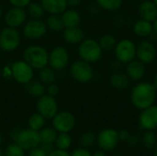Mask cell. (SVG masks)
<instances>
[{
  "instance_id": "cell-1",
  "label": "cell",
  "mask_w": 157,
  "mask_h": 156,
  "mask_svg": "<svg viewBox=\"0 0 157 156\" xmlns=\"http://www.w3.org/2000/svg\"><path fill=\"white\" fill-rule=\"evenodd\" d=\"M156 96L157 89L154 84L140 82L132 89L131 102L134 108L143 110L155 104Z\"/></svg>"
},
{
  "instance_id": "cell-2",
  "label": "cell",
  "mask_w": 157,
  "mask_h": 156,
  "mask_svg": "<svg viewBox=\"0 0 157 156\" xmlns=\"http://www.w3.org/2000/svg\"><path fill=\"white\" fill-rule=\"evenodd\" d=\"M49 51L40 45H29L23 51V60L34 70H40L48 65Z\"/></svg>"
},
{
  "instance_id": "cell-3",
  "label": "cell",
  "mask_w": 157,
  "mask_h": 156,
  "mask_svg": "<svg viewBox=\"0 0 157 156\" xmlns=\"http://www.w3.org/2000/svg\"><path fill=\"white\" fill-rule=\"evenodd\" d=\"M11 139L18 144L22 149L25 151H29L35 147L40 145L39 131H33L29 128L19 130V129H13L10 133Z\"/></svg>"
},
{
  "instance_id": "cell-4",
  "label": "cell",
  "mask_w": 157,
  "mask_h": 156,
  "mask_svg": "<svg viewBox=\"0 0 157 156\" xmlns=\"http://www.w3.org/2000/svg\"><path fill=\"white\" fill-rule=\"evenodd\" d=\"M77 52L81 60L88 63H95L101 59L103 50L96 40L85 39L78 44Z\"/></svg>"
},
{
  "instance_id": "cell-5",
  "label": "cell",
  "mask_w": 157,
  "mask_h": 156,
  "mask_svg": "<svg viewBox=\"0 0 157 156\" xmlns=\"http://www.w3.org/2000/svg\"><path fill=\"white\" fill-rule=\"evenodd\" d=\"M69 73L71 77L78 83L86 84L94 77V70L91 63L83 60H77L70 65Z\"/></svg>"
},
{
  "instance_id": "cell-6",
  "label": "cell",
  "mask_w": 157,
  "mask_h": 156,
  "mask_svg": "<svg viewBox=\"0 0 157 156\" xmlns=\"http://www.w3.org/2000/svg\"><path fill=\"white\" fill-rule=\"evenodd\" d=\"M21 42V35L16 28L6 27L0 32L1 51L10 52L17 50Z\"/></svg>"
},
{
  "instance_id": "cell-7",
  "label": "cell",
  "mask_w": 157,
  "mask_h": 156,
  "mask_svg": "<svg viewBox=\"0 0 157 156\" xmlns=\"http://www.w3.org/2000/svg\"><path fill=\"white\" fill-rule=\"evenodd\" d=\"M11 75L16 82L21 85H26L34 76V69L24 60L14 62L11 66Z\"/></svg>"
},
{
  "instance_id": "cell-8",
  "label": "cell",
  "mask_w": 157,
  "mask_h": 156,
  "mask_svg": "<svg viewBox=\"0 0 157 156\" xmlns=\"http://www.w3.org/2000/svg\"><path fill=\"white\" fill-rule=\"evenodd\" d=\"M70 61L68 50L63 46H56L49 52L48 65L54 71L64 70Z\"/></svg>"
},
{
  "instance_id": "cell-9",
  "label": "cell",
  "mask_w": 157,
  "mask_h": 156,
  "mask_svg": "<svg viewBox=\"0 0 157 156\" xmlns=\"http://www.w3.org/2000/svg\"><path fill=\"white\" fill-rule=\"evenodd\" d=\"M114 51L116 59L122 63H128L136 58V45L132 40L128 39L117 42Z\"/></svg>"
},
{
  "instance_id": "cell-10",
  "label": "cell",
  "mask_w": 157,
  "mask_h": 156,
  "mask_svg": "<svg viewBox=\"0 0 157 156\" xmlns=\"http://www.w3.org/2000/svg\"><path fill=\"white\" fill-rule=\"evenodd\" d=\"M36 110L45 120H52L59 111L55 97L49 96L46 93L38 97L36 103Z\"/></svg>"
},
{
  "instance_id": "cell-11",
  "label": "cell",
  "mask_w": 157,
  "mask_h": 156,
  "mask_svg": "<svg viewBox=\"0 0 157 156\" xmlns=\"http://www.w3.org/2000/svg\"><path fill=\"white\" fill-rule=\"evenodd\" d=\"M52 123L58 133H69L75 126V118L70 111H58L52 119Z\"/></svg>"
},
{
  "instance_id": "cell-12",
  "label": "cell",
  "mask_w": 157,
  "mask_h": 156,
  "mask_svg": "<svg viewBox=\"0 0 157 156\" xmlns=\"http://www.w3.org/2000/svg\"><path fill=\"white\" fill-rule=\"evenodd\" d=\"M120 142L119 131L111 128L103 129L97 135V143L98 147L105 152L114 150Z\"/></svg>"
},
{
  "instance_id": "cell-13",
  "label": "cell",
  "mask_w": 157,
  "mask_h": 156,
  "mask_svg": "<svg viewBox=\"0 0 157 156\" xmlns=\"http://www.w3.org/2000/svg\"><path fill=\"white\" fill-rule=\"evenodd\" d=\"M48 29L45 24V21L41 19H33L30 18L29 20L26 21L23 25L22 32L24 37L29 40H40L47 33Z\"/></svg>"
},
{
  "instance_id": "cell-14",
  "label": "cell",
  "mask_w": 157,
  "mask_h": 156,
  "mask_svg": "<svg viewBox=\"0 0 157 156\" xmlns=\"http://www.w3.org/2000/svg\"><path fill=\"white\" fill-rule=\"evenodd\" d=\"M27 17L28 15L26 9L17 6H12L3 15L4 23L7 27L16 29L24 25V23L27 21Z\"/></svg>"
},
{
  "instance_id": "cell-15",
  "label": "cell",
  "mask_w": 157,
  "mask_h": 156,
  "mask_svg": "<svg viewBox=\"0 0 157 156\" xmlns=\"http://www.w3.org/2000/svg\"><path fill=\"white\" fill-rule=\"evenodd\" d=\"M139 124L144 131L157 129V106L155 104L143 109L139 116Z\"/></svg>"
},
{
  "instance_id": "cell-16",
  "label": "cell",
  "mask_w": 157,
  "mask_h": 156,
  "mask_svg": "<svg viewBox=\"0 0 157 156\" xmlns=\"http://www.w3.org/2000/svg\"><path fill=\"white\" fill-rule=\"evenodd\" d=\"M136 57L144 63H151L156 57V48L153 42L143 40L136 46Z\"/></svg>"
},
{
  "instance_id": "cell-17",
  "label": "cell",
  "mask_w": 157,
  "mask_h": 156,
  "mask_svg": "<svg viewBox=\"0 0 157 156\" xmlns=\"http://www.w3.org/2000/svg\"><path fill=\"white\" fill-rule=\"evenodd\" d=\"M126 74L132 81H141L146 73L145 63L137 60H132L126 65Z\"/></svg>"
},
{
  "instance_id": "cell-18",
  "label": "cell",
  "mask_w": 157,
  "mask_h": 156,
  "mask_svg": "<svg viewBox=\"0 0 157 156\" xmlns=\"http://www.w3.org/2000/svg\"><path fill=\"white\" fill-rule=\"evenodd\" d=\"M63 38L65 42L72 45H77L85 40L86 34L79 26L65 28L63 30Z\"/></svg>"
},
{
  "instance_id": "cell-19",
  "label": "cell",
  "mask_w": 157,
  "mask_h": 156,
  "mask_svg": "<svg viewBox=\"0 0 157 156\" xmlns=\"http://www.w3.org/2000/svg\"><path fill=\"white\" fill-rule=\"evenodd\" d=\"M139 15L142 19L154 22L157 18V6L154 1L145 0L139 6Z\"/></svg>"
},
{
  "instance_id": "cell-20",
  "label": "cell",
  "mask_w": 157,
  "mask_h": 156,
  "mask_svg": "<svg viewBox=\"0 0 157 156\" xmlns=\"http://www.w3.org/2000/svg\"><path fill=\"white\" fill-rule=\"evenodd\" d=\"M40 4L50 15H61L68 7L66 0H40Z\"/></svg>"
},
{
  "instance_id": "cell-21",
  "label": "cell",
  "mask_w": 157,
  "mask_h": 156,
  "mask_svg": "<svg viewBox=\"0 0 157 156\" xmlns=\"http://www.w3.org/2000/svg\"><path fill=\"white\" fill-rule=\"evenodd\" d=\"M64 29L65 28H72V27H77L81 23V15L80 13L72 8H66L62 14H61Z\"/></svg>"
},
{
  "instance_id": "cell-22",
  "label": "cell",
  "mask_w": 157,
  "mask_h": 156,
  "mask_svg": "<svg viewBox=\"0 0 157 156\" xmlns=\"http://www.w3.org/2000/svg\"><path fill=\"white\" fill-rule=\"evenodd\" d=\"M133 32L136 36L141 38H145L150 36L154 32L153 24L144 19L137 20L133 25Z\"/></svg>"
},
{
  "instance_id": "cell-23",
  "label": "cell",
  "mask_w": 157,
  "mask_h": 156,
  "mask_svg": "<svg viewBox=\"0 0 157 156\" xmlns=\"http://www.w3.org/2000/svg\"><path fill=\"white\" fill-rule=\"evenodd\" d=\"M110 85L117 90H125L130 85V78L123 72H116L110 76Z\"/></svg>"
},
{
  "instance_id": "cell-24",
  "label": "cell",
  "mask_w": 157,
  "mask_h": 156,
  "mask_svg": "<svg viewBox=\"0 0 157 156\" xmlns=\"http://www.w3.org/2000/svg\"><path fill=\"white\" fill-rule=\"evenodd\" d=\"M25 86L26 92L33 97H40L46 93V86L40 81V80H30Z\"/></svg>"
},
{
  "instance_id": "cell-25",
  "label": "cell",
  "mask_w": 157,
  "mask_h": 156,
  "mask_svg": "<svg viewBox=\"0 0 157 156\" xmlns=\"http://www.w3.org/2000/svg\"><path fill=\"white\" fill-rule=\"evenodd\" d=\"M58 132L52 127H44L39 131L40 144H54Z\"/></svg>"
},
{
  "instance_id": "cell-26",
  "label": "cell",
  "mask_w": 157,
  "mask_h": 156,
  "mask_svg": "<svg viewBox=\"0 0 157 156\" xmlns=\"http://www.w3.org/2000/svg\"><path fill=\"white\" fill-rule=\"evenodd\" d=\"M45 24L47 29L52 32H59L64 29V25L61 15H50L45 20Z\"/></svg>"
},
{
  "instance_id": "cell-27",
  "label": "cell",
  "mask_w": 157,
  "mask_h": 156,
  "mask_svg": "<svg viewBox=\"0 0 157 156\" xmlns=\"http://www.w3.org/2000/svg\"><path fill=\"white\" fill-rule=\"evenodd\" d=\"M38 76H39V80L44 86L51 85L52 83H55V81H56L55 71L52 67H50L48 65L39 70Z\"/></svg>"
},
{
  "instance_id": "cell-28",
  "label": "cell",
  "mask_w": 157,
  "mask_h": 156,
  "mask_svg": "<svg viewBox=\"0 0 157 156\" xmlns=\"http://www.w3.org/2000/svg\"><path fill=\"white\" fill-rule=\"evenodd\" d=\"M26 12L27 15L33 19H41V17L46 13L42 5L37 2H30L26 6Z\"/></svg>"
},
{
  "instance_id": "cell-29",
  "label": "cell",
  "mask_w": 157,
  "mask_h": 156,
  "mask_svg": "<svg viewBox=\"0 0 157 156\" xmlns=\"http://www.w3.org/2000/svg\"><path fill=\"white\" fill-rule=\"evenodd\" d=\"M45 120H46L40 114L36 112L29 116L28 120V126L33 131H40L42 128L45 127Z\"/></svg>"
},
{
  "instance_id": "cell-30",
  "label": "cell",
  "mask_w": 157,
  "mask_h": 156,
  "mask_svg": "<svg viewBox=\"0 0 157 156\" xmlns=\"http://www.w3.org/2000/svg\"><path fill=\"white\" fill-rule=\"evenodd\" d=\"M96 3L101 9L113 12L121 7L123 0H96Z\"/></svg>"
},
{
  "instance_id": "cell-31",
  "label": "cell",
  "mask_w": 157,
  "mask_h": 156,
  "mask_svg": "<svg viewBox=\"0 0 157 156\" xmlns=\"http://www.w3.org/2000/svg\"><path fill=\"white\" fill-rule=\"evenodd\" d=\"M56 149L68 151L72 146V138L69 133H58L54 143Z\"/></svg>"
},
{
  "instance_id": "cell-32",
  "label": "cell",
  "mask_w": 157,
  "mask_h": 156,
  "mask_svg": "<svg viewBox=\"0 0 157 156\" xmlns=\"http://www.w3.org/2000/svg\"><path fill=\"white\" fill-rule=\"evenodd\" d=\"M141 142L146 149H154L157 145V136L154 131H145L141 137Z\"/></svg>"
},
{
  "instance_id": "cell-33",
  "label": "cell",
  "mask_w": 157,
  "mask_h": 156,
  "mask_svg": "<svg viewBox=\"0 0 157 156\" xmlns=\"http://www.w3.org/2000/svg\"><path fill=\"white\" fill-rule=\"evenodd\" d=\"M98 43L103 51H111L117 44V40L112 34H104L100 37Z\"/></svg>"
},
{
  "instance_id": "cell-34",
  "label": "cell",
  "mask_w": 157,
  "mask_h": 156,
  "mask_svg": "<svg viewBox=\"0 0 157 156\" xmlns=\"http://www.w3.org/2000/svg\"><path fill=\"white\" fill-rule=\"evenodd\" d=\"M79 143L82 147L89 148L97 143V135L92 131H86L80 135Z\"/></svg>"
},
{
  "instance_id": "cell-35",
  "label": "cell",
  "mask_w": 157,
  "mask_h": 156,
  "mask_svg": "<svg viewBox=\"0 0 157 156\" xmlns=\"http://www.w3.org/2000/svg\"><path fill=\"white\" fill-rule=\"evenodd\" d=\"M25 152L26 151L24 149H22L16 143H12L8 144L4 150L5 156H26Z\"/></svg>"
},
{
  "instance_id": "cell-36",
  "label": "cell",
  "mask_w": 157,
  "mask_h": 156,
  "mask_svg": "<svg viewBox=\"0 0 157 156\" xmlns=\"http://www.w3.org/2000/svg\"><path fill=\"white\" fill-rule=\"evenodd\" d=\"M60 92V87L56 83H52L46 86V94L52 97H56Z\"/></svg>"
},
{
  "instance_id": "cell-37",
  "label": "cell",
  "mask_w": 157,
  "mask_h": 156,
  "mask_svg": "<svg viewBox=\"0 0 157 156\" xmlns=\"http://www.w3.org/2000/svg\"><path fill=\"white\" fill-rule=\"evenodd\" d=\"M127 144L130 147H135L141 143V137L138 134H131L129 139L127 140Z\"/></svg>"
},
{
  "instance_id": "cell-38",
  "label": "cell",
  "mask_w": 157,
  "mask_h": 156,
  "mask_svg": "<svg viewBox=\"0 0 157 156\" xmlns=\"http://www.w3.org/2000/svg\"><path fill=\"white\" fill-rule=\"evenodd\" d=\"M71 156H92V154L84 147H80L75 149L72 154H70Z\"/></svg>"
},
{
  "instance_id": "cell-39",
  "label": "cell",
  "mask_w": 157,
  "mask_h": 156,
  "mask_svg": "<svg viewBox=\"0 0 157 156\" xmlns=\"http://www.w3.org/2000/svg\"><path fill=\"white\" fill-rule=\"evenodd\" d=\"M47 153L44 152V150L40 147V146H38V147H35L31 150L29 151V154L28 156H47Z\"/></svg>"
},
{
  "instance_id": "cell-40",
  "label": "cell",
  "mask_w": 157,
  "mask_h": 156,
  "mask_svg": "<svg viewBox=\"0 0 157 156\" xmlns=\"http://www.w3.org/2000/svg\"><path fill=\"white\" fill-rule=\"evenodd\" d=\"M8 2L11 4L12 6L26 8V6L31 2V0H8Z\"/></svg>"
},
{
  "instance_id": "cell-41",
  "label": "cell",
  "mask_w": 157,
  "mask_h": 156,
  "mask_svg": "<svg viewBox=\"0 0 157 156\" xmlns=\"http://www.w3.org/2000/svg\"><path fill=\"white\" fill-rule=\"evenodd\" d=\"M47 156H71V154L68 153V151L54 149L52 152H51Z\"/></svg>"
},
{
  "instance_id": "cell-42",
  "label": "cell",
  "mask_w": 157,
  "mask_h": 156,
  "mask_svg": "<svg viewBox=\"0 0 157 156\" xmlns=\"http://www.w3.org/2000/svg\"><path fill=\"white\" fill-rule=\"evenodd\" d=\"M131 132L127 130H121L119 131V138H120V141H122V142H127V140L129 139V137L131 136Z\"/></svg>"
},
{
  "instance_id": "cell-43",
  "label": "cell",
  "mask_w": 157,
  "mask_h": 156,
  "mask_svg": "<svg viewBox=\"0 0 157 156\" xmlns=\"http://www.w3.org/2000/svg\"><path fill=\"white\" fill-rule=\"evenodd\" d=\"M40 146L44 150V152L47 153V154H49L51 152H52L54 150L53 149V144H40Z\"/></svg>"
},
{
  "instance_id": "cell-44",
  "label": "cell",
  "mask_w": 157,
  "mask_h": 156,
  "mask_svg": "<svg viewBox=\"0 0 157 156\" xmlns=\"http://www.w3.org/2000/svg\"><path fill=\"white\" fill-rule=\"evenodd\" d=\"M82 0H66L67 6L70 7H75L81 4Z\"/></svg>"
},
{
  "instance_id": "cell-45",
  "label": "cell",
  "mask_w": 157,
  "mask_h": 156,
  "mask_svg": "<svg viewBox=\"0 0 157 156\" xmlns=\"http://www.w3.org/2000/svg\"><path fill=\"white\" fill-rule=\"evenodd\" d=\"M92 156H108L107 155V154H106V152L105 151H103V150H98V151H96Z\"/></svg>"
},
{
  "instance_id": "cell-46",
  "label": "cell",
  "mask_w": 157,
  "mask_h": 156,
  "mask_svg": "<svg viewBox=\"0 0 157 156\" xmlns=\"http://www.w3.org/2000/svg\"><path fill=\"white\" fill-rule=\"evenodd\" d=\"M153 29H154V32L157 35V18L153 23Z\"/></svg>"
},
{
  "instance_id": "cell-47",
  "label": "cell",
  "mask_w": 157,
  "mask_h": 156,
  "mask_svg": "<svg viewBox=\"0 0 157 156\" xmlns=\"http://www.w3.org/2000/svg\"><path fill=\"white\" fill-rule=\"evenodd\" d=\"M153 84H154V86H155V88L157 89V74H155V78H154V83H153Z\"/></svg>"
},
{
  "instance_id": "cell-48",
  "label": "cell",
  "mask_w": 157,
  "mask_h": 156,
  "mask_svg": "<svg viewBox=\"0 0 157 156\" xmlns=\"http://www.w3.org/2000/svg\"><path fill=\"white\" fill-rule=\"evenodd\" d=\"M3 17V9H2V6H0V18Z\"/></svg>"
},
{
  "instance_id": "cell-49",
  "label": "cell",
  "mask_w": 157,
  "mask_h": 156,
  "mask_svg": "<svg viewBox=\"0 0 157 156\" xmlns=\"http://www.w3.org/2000/svg\"><path fill=\"white\" fill-rule=\"evenodd\" d=\"M154 156H157V145L155 147V151H154Z\"/></svg>"
},
{
  "instance_id": "cell-50",
  "label": "cell",
  "mask_w": 157,
  "mask_h": 156,
  "mask_svg": "<svg viewBox=\"0 0 157 156\" xmlns=\"http://www.w3.org/2000/svg\"><path fill=\"white\" fill-rule=\"evenodd\" d=\"M0 156H5V154H4V151L0 149Z\"/></svg>"
},
{
  "instance_id": "cell-51",
  "label": "cell",
  "mask_w": 157,
  "mask_h": 156,
  "mask_svg": "<svg viewBox=\"0 0 157 156\" xmlns=\"http://www.w3.org/2000/svg\"><path fill=\"white\" fill-rule=\"evenodd\" d=\"M2 143H3V137H2V135L0 134V145L2 144Z\"/></svg>"
},
{
  "instance_id": "cell-52",
  "label": "cell",
  "mask_w": 157,
  "mask_h": 156,
  "mask_svg": "<svg viewBox=\"0 0 157 156\" xmlns=\"http://www.w3.org/2000/svg\"><path fill=\"white\" fill-rule=\"evenodd\" d=\"M153 1H154V2H155V5H156V6H157V0H153Z\"/></svg>"
},
{
  "instance_id": "cell-53",
  "label": "cell",
  "mask_w": 157,
  "mask_h": 156,
  "mask_svg": "<svg viewBox=\"0 0 157 156\" xmlns=\"http://www.w3.org/2000/svg\"><path fill=\"white\" fill-rule=\"evenodd\" d=\"M111 156H121V155H118V154H115V155H111Z\"/></svg>"
},
{
  "instance_id": "cell-54",
  "label": "cell",
  "mask_w": 157,
  "mask_h": 156,
  "mask_svg": "<svg viewBox=\"0 0 157 156\" xmlns=\"http://www.w3.org/2000/svg\"><path fill=\"white\" fill-rule=\"evenodd\" d=\"M0 32H1V28H0Z\"/></svg>"
},
{
  "instance_id": "cell-55",
  "label": "cell",
  "mask_w": 157,
  "mask_h": 156,
  "mask_svg": "<svg viewBox=\"0 0 157 156\" xmlns=\"http://www.w3.org/2000/svg\"><path fill=\"white\" fill-rule=\"evenodd\" d=\"M0 51H1V48H0Z\"/></svg>"
}]
</instances>
